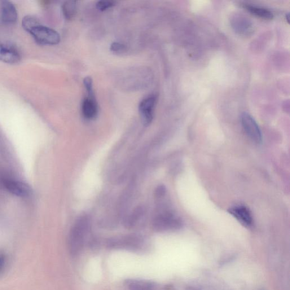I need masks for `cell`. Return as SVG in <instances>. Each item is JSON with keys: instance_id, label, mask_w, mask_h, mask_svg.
<instances>
[{"instance_id": "8fae6325", "label": "cell", "mask_w": 290, "mask_h": 290, "mask_svg": "<svg viewBox=\"0 0 290 290\" xmlns=\"http://www.w3.org/2000/svg\"><path fill=\"white\" fill-rule=\"evenodd\" d=\"M4 186L9 192L17 196L27 197L30 193V188L26 184L15 180H7Z\"/></svg>"}, {"instance_id": "44dd1931", "label": "cell", "mask_w": 290, "mask_h": 290, "mask_svg": "<svg viewBox=\"0 0 290 290\" xmlns=\"http://www.w3.org/2000/svg\"><path fill=\"white\" fill-rule=\"evenodd\" d=\"M263 290V289H262Z\"/></svg>"}, {"instance_id": "9a60e30c", "label": "cell", "mask_w": 290, "mask_h": 290, "mask_svg": "<svg viewBox=\"0 0 290 290\" xmlns=\"http://www.w3.org/2000/svg\"><path fill=\"white\" fill-rule=\"evenodd\" d=\"M63 15L66 19L70 20L75 16L77 7L76 2H65L62 7Z\"/></svg>"}, {"instance_id": "5bb4252c", "label": "cell", "mask_w": 290, "mask_h": 290, "mask_svg": "<svg viewBox=\"0 0 290 290\" xmlns=\"http://www.w3.org/2000/svg\"><path fill=\"white\" fill-rule=\"evenodd\" d=\"M128 287L129 290H155V285L146 281H130Z\"/></svg>"}, {"instance_id": "ba28073f", "label": "cell", "mask_w": 290, "mask_h": 290, "mask_svg": "<svg viewBox=\"0 0 290 290\" xmlns=\"http://www.w3.org/2000/svg\"><path fill=\"white\" fill-rule=\"evenodd\" d=\"M108 245L112 248L137 249L140 245V240L135 237L116 238L111 240Z\"/></svg>"}, {"instance_id": "ffe728a7", "label": "cell", "mask_w": 290, "mask_h": 290, "mask_svg": "<svg viewBox=\"0 0 290 290\" xmlns=\"http://www.w3.org/2000/svg\"><path fill=\"white\" fill-rule=\"evenodd\" d=\"M187 290H200V289H196L195 288L190 287V288H188L187 289Z\"/></svg>"}, {"instance_id": "277c9868", "label": "cell", "mask_w": 290, "mask_h": 290, "mask_svg": "<svg viewBox=\"0 0 290 290\" xmlns=\"http://www.w3.org/2000/svg\"><path fill=\"white\" fill-rule=\"evenodd\" d=\"M155 227L158 231L177 230L182 225L179 219L172 214L165 213L159 215L156 219Z\"/></svg>"}, {"instance_id": "7c38bea8", "label": "cell", "mask_w": 290, "mask_h": 290, "mask_svg": "<svg viewBox=\"0 0 290 290\" xmlns=\"http://www.w3.org/2000/svg\"><path fill=\"white\" fill-rule=\"evenodd\" d=\"M232 26L237 33L241 34H249L252 31L251 24L244 17H236L233 21Z\"/></svg>"}, {"instance_id": "e0dca14e", "label": "cell", "mask_w": 290, "mask_h": 290, "mask_svg": "<svg viewBox=\"0 0 290 290\" xmlns=\"http://www.w3.org/2000/svg\"><path fill=\"white\" fill-rule=\"evenodd\" d=\"M115 2L111 1H100L96 3V8L100 11H105L115 6Z\"/></svg>"}, {"instance_id": "d6986e66", "label": "cell", "mask_w": 290, "mask_h": 290, "mask_svg": "<svg viewBox=\"0 0 290 290\" xmlns=\"http://www.w3.org/2000/svg\"><path fill=\"white\" fill-rule=\"evenodd\" d=\"M6 256L0 252V274L2 273L6 266Z\"/></svg>"}, {"instance_id": "5b68a950", "label": "cell", "mask_w": 290, "mask_h": 290, "mask_svg": "<svg viewBox=\"0 0 290 290\" xmlns=\"http://www.w3.org/2000/svg\"><path fill=\"white\" fill-rule=\"evenodd\" d=\"M156 103V96L151 95L144 98L139 104L140 115L145 125L150 124L153 119Z\"/></svg>"}, {"instance_id": "8992f818", "label": "cell", "mask_w": 290, "mask_h": 290, "mask_svg": "<svg viewBox=\"0 0 290 290\" xmlns=\"http://www.w3.org/2000/svg\"><path fill=\"white\" fill-rule=\"evenodd\" d=\"M228 213L246 227L252 225L253 218L249 210L243 205H236L228 209Z\"/></svg>"}, {"instance_id": "7a4b0ae2", "label": "cell", "mask_w": 290, "mask_h": 290, "mask_svg": "<svg viewBox=\"0 0 290 290\" xmlns=\"http://www.w3.org/2000/svg\"><path fill=\"white\" fill-rule=\"evenodd\" d=\"M35 41L43 45L54 46L60 42L59 33L50 28L38 23L28 32Z\"/></svg>"}, {"instance_id": "9c48e42d", "label": "cell", "mask_w": 290, "mask_h": 290, "mask_svg": "<svg viewBox=\"0 0 290 290\" xmlns=\"http://www.w3.org/2000/svg\"><path fill=\"white\" fill-rule=\"evenodd\" d=\"M82 112L87 119H94L98 115V105L94 96H89L83 100Z\"/></svg>"}, {"instance_id": "6da1fadb", "label": "cell", "mask_w": 290, "mask_h": 290, "mask_svg": "<svg viewBox=\"0 0 290 290\" xmlns=\"http://www.w3.org/2000/svg\"><path fill=\"white\" fill-rule=\"evenodd\" d=\"M89 229V221L86 217L79 219L74 225L69 238L70 250L73 254H76L80 251Z\"/></svg>"}, {"instance_id": "2e32d148", "label": "cell", "mask_w": 290, "mask_h": 290, "mask_svg": "<svg viewBox=\"0 0 290 290\" xmlns=\"http://www.w3.org/2000/svg\"><path fill=\"white\" fill-rule=\"evenodd\" d=\"M83 85L87 92L88 96H93V80L90 77H87L83 80Z\"/></svg>"}, {"instance_id": "30bf717a", "label": "cell", "mask_w": 290, "mask_h": 290, "mask_svg": "<svg viewBox=\"0 0 290 290\" xmlns=\"http://www.w3.org/2000/svg\"><path fill=\"white\" fill-rule=\"evenodd\" d=\"M1 16L4 23L15 24L17 20V11L14 4L8 1L1 3Z\"/></svg>"}, {"instance_id": "4fadbf2b", "label": "cell", "mask_w": 290, "mask_h": 290, "mask_svg": "<svg viewBox=\"0 0 290 290\" xmlns=\"http://www.w3.org/2000/svg\"><path fill=\"white\" fill-rule=\"evenodd\" d=\"M244 8L253 15L260 17L261 19L269 20L273 18V13L266 8L252 6L250 4H246Z\"/></svg>"}, {"instance_id": "ac0fdd59", "label": "cell", "mask_w": 290, "mask_h": 290, "mask_svg": "<svg viewBox=\"0 0 290 290\" xmlns=\"http://www.w3.org/2000/svg\"><path fill=\"white\" fill-rule=\"evenodd\" d=\"M111 50L115 52H121L125 50V46L119 43H113L111 45Z\"/></svg>"}, {"instance_id": "3957f363", "label": "cell", "mask_w": 290, "mask_h": 290, "mask_svg": "<svg viewBox=\"0 0 290 290\" xmlns=\"http://www.w3.org/2000/svg\"><path fill=\"white\" fill-rule=\"evenodd\" d=\"M241 122L248 137L254 142L260 143L262 140L261 130L253 117L249 113L244 112L241 115Z\"/></svg>"}, {"instance_id": "52a82bcc", "label": "cell", "mask_w": 290, "mask_h": 290, "mask_svg": "<svg viewBox=\"0 0 290 290\" xmlns=\"http://www.w3.org/2000/svg\"><path fill=\"white\" fill-rule=\"evenodd\" d=\"M21 55L16 48L10 45H0V61L7 64L20 62Z\"/></svg>"}]
</instances>
